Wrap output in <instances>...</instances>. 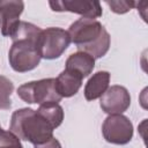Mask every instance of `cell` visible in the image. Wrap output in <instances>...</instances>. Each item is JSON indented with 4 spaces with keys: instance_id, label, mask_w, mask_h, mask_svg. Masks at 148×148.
Instances as JSON below:
<instances>
[{
    "instance_id": "1",
    "label": "cell",
    "mask_w": 148,
    "mask_h": 148,
    "mask_svg": "<svg viewBox=\"0 0 148 148\" xmlns=\"http://www.w3.org/2000/svg\"><path fill=\"white\" fill-rule=\"evenodd\" d=\"M42 30L30 22L20 21L10 37L13 44L8 51V61L15 72L25 73L39 65L42 57L38 50V39Z\"/></svg>"
},
{
    "instance_id": "2",
    "label": "cell",
    "mask_w": 148,
    "mask_h": 148,
    "mask_svg": "<svg viewBox=\"0 0 148 148\" xmlns=\"http://www.w3.org/2000/svg\"><path fill=\"white\" fill-rule=\"evenodd\" d=\"M53 125L38 111L23 108L13 112L9 131L18 139L40 145L53 138Z\"/></svg>"
},
{
    "instance_id": "3",
    "label": "cell",
    "mask_w": 148,
    "mask_h": 148,
    "mask_svg": "<svg viewBox=\"0 0 148 148\" xmlns=\"http://www.w3.org/2000/svg\"><path fill=\"white\" fill-rule=\"evenodd\" d=\"M17 96L25 103L38 105L59 104L62 98L56 89V79L53 77L21 84L17 88Z\"/></svg>"
},
{
    "instance_id": "4",
    "label": "cell",
    "mask_w": 148,
    "mask_h": 148,
    "mask_svg": "<svg viewBox=\"0 0 148 148\" xmlns=\"http://www.w3.org/2000/svg\"><path fill=\"white\" fill-rule=\"evenodd\" d=\"M71 44V37L67 30L50 27L42 30L38 39V50L42 59L53 60L62 56Z\"/></svg>"
},
{
    "instance_id": "5",
    "label": "cell",
    "mask_w": 148,
    "mask_h": 148,
    "mask_svg": "<svg viewBox=\"0 0 148 148\" xmlns=\"http://www.w3.org/2000/svg\"><path fill=\"white\" fill-rule=\"evenodd\" d=\"M105 141L113 145H126L133 138V124L124 114H109L102 125Z\"/></svg>"
},
{
    "instance_id": "6",
    "label": "cell",
    "mask_w": 148,
    "mask_h": 148,
    "mask_svg": "<svg viewBox=\"0 0 148 148\" xmlns=\"http://www.w3.org/2000/svg\"><path fill=\"white\" fill-rule=\"evenodd\" d=\"M104 29L99 21L81 17L73 22L67 31L71 37V43H74L77 47H82L94 43Z\"/></svg>"
},
{
    "instance_id": "7",
    "label": "cell",
    "mask_w": 148,
    "mask_h": 148,
    "mask_svg": "<svg viewBox=\"0 0 148 148\" xmlns=\"http://www.w3.org/2000/svg\"><path fill=\"white\" fill-rule=\"evenodd\" d=\"M131 105L128 90L123 86H111L99 97V106L108 114H121Z\"/></svg>"
},
{
    "instance_id": "8",
    "label": "cell",
    "mask_w": 148,
    "mask_h": 148,
    "mask_svg": "<svg viewBox=\"0 0 148 148\" xmlns=\"http://www.w3.org/2000/svg\"><path fill=\"white\" fill-rule=\"evenodd\" d=\"M23 9L24 2L21 0H0V29L2 36H13Z\"/></svg>"
},
{
    "instance_id": "9",
    "label": "cell",
    "mask_w": 148,
    "mask_h": 148,
    "mask_svg": "<svg viewBox=\"0 0 148 148\" xmlns=\"http://www.w3.org/2000/svg\"><path fill=\"white\" fill-rule=\"evenodd\" d=\"M49 6L53 12H69L81 15L82 17L96 20L102 16V6L98 1H49Z\"/></svg>"
},
{
    "instance_id": "10",
    "label": "cell",
    "mask_w": 148,
    "mask_h": 148,
    "mask_svg": "<svg viewBox=\"0 0 148 148\" xmlns=\"http://www.w3.org/2000/svg\"><path fill=\"white\" fill-rule=\"evenodd\" d=\"M83 77L74 71L65 68L56 77V89L58 94L64 97H72L77 94L82 86Z\"/></svg>"
},
{
    "instance_id": "11",
    "label": "cell",
    "mask_w": 148,
    "mask_h": 148,
    "mask_svg": "<svg viewBox=\"0 0 148 148\" xmlns=\"http://www.w3.org/2000/svg\"><path fill=\"white\" fill-rule=\"evenodd\" d=\"M110 73L106 71L96 72L84 86V98L87 101H95L99 98L109 88Z\"/></svg>"
},
{
    "instance_id": "12",
    "label": "cell",
    "mask_w": 148,
    "mask_h": 148,
    "mask_svg": "<svg viewBox=\"0 0 148 148\" xmlns=\"http://www.w3.org/2000/svg\"><path fill=\"white\" fill-rule=\"evenodd\" d=\"M94 67H95V59L87 52L77 51L75 53H72L67 58L65 68L76 72L84 79L92 72Z\"/></svg>"
},
{
    "instance_id": "13",
    "label": "cell",
    "mask_w": 148,
    "mask_h": 148,
    "mask_svg": "<svg viewBox=\"0 0 148 148\" xmlns=\"http://www.w3.org/2000/svg\"><path fill=\"white\" fill-rule=\"evenodd\" d=\"M110 43H111L110 34L108 32L106 29H104L103 32L101 34V36L94 43L82 46V47H77V50L89 53L94 59H98L106 54V52L110 49Z\"/></svg>"
},
{
    "instance_id": "14",
    "label": "cell",
    "mask_w": 148,
    "mask_h": 148,
    "mask_svg": "<svg viewBox=\"0 0 148 148\" xmlns=\"http://www.w3.org/2000/svg\"><path fill=\"white\" fill-rule=\"evenodd\" d=\"M52 125L54 128L61 125L64 120V110L59 104H47V105H39L37 109Z\"/></svg>"
},
{
    "instance_id": "15",
    "label": "cell",
    "mask_w": 148,
    "mask_h": 148,
    "mask_svg": "<svg viewBox=\"0 0 148 148\" xmlns=\"http://www.w3.org/2000/svg\"><path fill=\"white\" fill-rule=\"evenodd\" d=\"M14 90L13 82L3 76L0 75V110H9L12 108V92Z\"/></svg>"
},
{
    "instance_id": "16",
    "label": "cell",
    "mask_w": 148,
    "mask_h": 148,
    "mask_svg": "<svg viewBox=\"0 0 148 148\" xmlns=\"http://www.w3.org/2000/svg\"><path fill=\"white\" fill-rule=\"evenodd\" d=\"M0 148H23L20 139L10 131H3L0 135Z\"/></svg>"
},
{
    "instance_id": "17",
    "label": "cell",
    "mask_w": 148,
    "mask_h": 148,
    "mask_svg": "<svg viewBox=\"0 0 148 148\" xmlns=\"http://www.w3.org/2000/svg\"><path fill=\"white\" fill-rule=\"evenodd\" d=\"M105 3L110 7V9L116 14H125L133 9L135 7V1H127V0H120V1H105Z\"/></svg>"
},
{
    "instance_id": "18",
    "label": "cell",
    "mask_w": 148,
    "mask_h": 148,
    "mask_svg": "<svg viewBox=\"0 0 148 148\" xmlns=\"http://www.w3.org/2000/svg\"><path fill=\"white\" fill-rule=\"evenodd\" d=\"M35 148H62V147H61L60 142L56 138H52V139H50L49 141H46L44 143L36 145Z\"/></svg>"
},
{
    "instance_id": "19",
    "label": "cell",
    "mask_w": 148,
    "mask_h": 148,
    "mask_svg": "<svg viewBox=\"0 0 148 148\" xmlns=\"http://www.w3.org/2000/svg\"><path fill=\"white\" fill-rule=\"evenodd\" d=\"M2 132H3V130L1 128V125H0V135H1V133H2Z\"/></svg>"
}]
</instances>
